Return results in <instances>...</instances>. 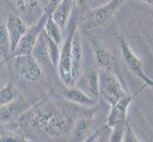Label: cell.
Wrapping results in <instances>:
<instances>
[{
    "mask_svg": "<svg viewBox=\"0 0 153 142\" xmlns=\"http://www.w3.org/2000/svg\"><path fill=\"white\" fill-rule=\"evenodd\" d=\"M10 53V38L6 24H0V54Z\"/></svg>",
    "mask_w": 153,
    "mask_h": 142,
    "instance_id": "obj_21",
    "label": "cell"
},
{
    "mask_svg": "<svg viewBox=\"0 0 153 142\" xmlns=\"http://www.w3.org/2000/svg\"><path fill=\"white\" fill-rule=\"evenodd\" d=\"M119 42H120L121 52H122V57L126 65L128 67V69H130V71L134 75L140 78L145 82L146 86H153V81L146 75L144 70V65L142 61L134 54V52L131 50L129 46L125 41L124 38L121 37L119 39Z\"/></svg>",
    "mask_w": 153,
    "mask_h": 142,
    "instance_id": "obj_6",
    "label": "cell"
},
{
    "mask_svg": "<svg viewBox=\"0 0 153 142\" xmlns=\"http://www.w3.org/2000/svg\"><path fill=\"white\" fill-rule=\"evenodd\" d=\"M60 2H61V0H49L48 5H47L46 12H48L49 13H51Z\"/></svg>",
    "mask_w": 153,
    "mask_h": 142,
    "instance_id": "obj_25",
    "label": "cell"
},
{
    "mask_svg": "<svg viewBox=\"0 0 153 142\" xmlns=\"http://www.w3.org/2000/svg\"><path fill=\"white\" fill-rule=\"evenodd\" d=\"M18 92L16 87L13 83H7L6 85L0 89V107L9 104L17 99Z\"/></svg>",
    "mask_w": 153,
    "mask_h": 142,
    "instance_id": "obj_19",
    "label": "cell"
},
{
    "mask_svg": "<svg viewBox=\"0 0 153 142\" xmlns=\"http://www.w3.org/2000/svg\"><path fill=\"white\" fill-rule=\"evenodd\" d=\"M31 125L44 129L45 132L53 136H60L68 133L71 128L72 121L70 117L52 106L47 104L37 109L31 118Z\"/></svg>",
    "mask_w": 153,
    "mask_h": 142,
    "instance_id": "obj_1",
    "label": "cell"
},
{
    "mask_svg": "<svg viewBox=\"0 0 153 142\" xmlns=\"http://www.w3.org/2000/svg\"><path fill=\"white\" fill-rule=\"evenodd\" d=\"M73 4H74V0H61L58 6L51 13L52 19L59 25L62 29H64L68 25Z\"/></svg>",
    "mask_w": 153,
    "mask_h": 142,
    "instance_id": "obj_14",
    "label": "cell"
},
{
    "mask_svg": "<svg viewBox=\"0 0 153 142\" xmlns=\"http://www.w3.org/2000/svg\"><path fill=\"white\" fill-rule=\"evenodd\" d=\"M71 75H72L73 85H74L75 81L77 80L79 75H80L82 57H83L81 36L77 28L73 29L72 38H71Z\"/></svg>",
    "mask_w": 153,
    "mask_h": 142,
    "instance_id": "obj_11",
    "label": "cell"
},
{
    "mask_svg": "<svg viewBox=\"0 0 153 142\" xmlns=\"http://www.w3.org/2000/svg\"><path fill=\"white\" fill-rule=\"evenodd\" d=\"M126 122L122 121L112 126V131L109 135V141L111 142H121L123 141V136L126 129Z\"/></svg>",
    "mask_w": 153,
    "mask_h": 142,
    "instance_id": "obj_22",
    "label": "cell"
},
{
    "mask_svg": "<svg viewBox=\"0 0 153 142\" xmlns=\"http://www.w3.org/2000/svg\"><path fill=\"white\" fill-rule=\"evenodd\" d=\"M123 141L125 142H139L140 139L137 138L135 135L133 129L131 128V126L128 122H126V129L123 136Z\"/></svg>",
    "mask_w": 153,
    "mask_h": 142,
    "instance_id": "obj_24",
    "label": "cell"
},
{
    "mask_svg": "<svg viewBox=\"0 0 153 142\" xmlns=\"http://www.w3.org/2000/svg\"><path fill=\"white\" fill-rule=\"evenodd\" d=\"M49 14L50 13L48 12H45L37 23L27 29L26 32L22 36V38L20 39L16 49L12 53L13 57L17 55H22V54H31V51L33 49L39 34L44 29V26Z\"/></svg>",
    "mask_w": 153,
    "mask_h": 142,
    "instance_id": "obj_5",
    "label": "cell"
},
{
    "mask_svg": "<svg viewBox=\"0 0 153 142\" xmlns=\"http://www.w3.org/2000/svg\"><path fill=\"white\" fill-rule=\"evenodd\" d=\"M87 1H88V0H74V2H77L78 4H80V5H84Z\"/></svg>",
    "mask_w": 153,
    "mask_h": 142,
    "instance_id": "obj_27",
    "label": "cell"
},
{
    "mask_svg": "<svg viewBox=\"0 0 153 142\" xmlns=\"http://www.w3.org/2000/svg\"><path fill=\"white\" fill-rule=\"evenodd\" d=\"M5 24L10 38V54H12L16 49L20 39L22 38L28 27L24 21L15 14H10Z\"/></svg>",
    "mask_w": 153,
    "mask_h": 142,
    "instance_id": "obj_9",
    "label": "cell"
},
{
    "mask_svg": "<svg viewBox=\"0 0 153 142\" xmlns=\"http://www.w3.org/2000/svg\"><path fill=\"white\" fill-rule=\"evenodd\" d=\"M0 141H12V142H22L27 141L22 136L13 134L10 131H0Z\"/></svg>",
    "mask_w": 153,
    "mask_h": 142,
    "instance_id": "obj_23",
    "label": "cell"
},
{
    "mask_svg": "<svg viewBox=\"0 0 153 142\" xmlns=\"http://www.w3.org/2000/svg\"><path fill=\"white\" fill-rule=\"evenodd\" d=\"M92 47L94 59H95L98 67L101 70L111 71V69L115 65V60L113 56L96 39L92 40Z\"/></svg>",
    "mask_w": 153,
    "mask_h": 142,
    "instance_id": "obj_12",
    "label": "cell"
},
{
    "mask_svg": "<svg viewBox=\"0 0 153 142\" xmlns=\"http://www.w3.org/2000/svg\"><path fill=\"white\" fill-rule=\"evenodd\" d=\"M91 129V119L87 118H79L75 122L74 129L72 131V138L75 141H84Z\"/></svg>",
    "mask_w": 153,
    "mask_h": 142,
    "instance_id": "obj_18",
    "label": "cell"
},
{
    "mask_svg": "<svg viewBox=\"0 0 153 142\" xmlns=\"http://www.w3.org/2000/svg\"><path fill=\"white\" fill-rule=\"evenodd\" d=\"M46 39H47V46H48V53L50 57V61L51 63V65L54 67H57L58 61H59L60 57V47L59 46L56 44L53 40H51L48 35L46 34Z\"/></svg>",
    "mask_w": 153,
    "mask_h": 142,
    "instance_id": "obj_20",
    "label": "cell"
},
{
    "mask_svg": "<svg viewBox=\"0 0 153 142\" xmlns=\"http://www.w3.org/2000/svg\"><path fill=\"white\" fill-rule=\"evenodd\" d=\"M133 98L134 96L126 93L124 97L119 99L114 104L111 105L110 112L107 120V127L111 128L115 124L126 121V115H128V109L129 104L132 102Z\"/></svg>",
    "mask_w": 153,
    "mask_h": 142,
    "instance_id": "obj_8",
    "label": "cell"
},
{
    "mask_svg": "<svg viewBox=\"0 0 153 142\" xmlns=\"http://www.w3.org/2000/svg\"><path fill=\"white\" fill-rule=\"evenodd\" d=\"M31 55H33L34 57V59L37 61L40 66L42 65H46V64L51 63L49 53H48V46H47L46 33H45L44 29L41 31V33L38 36L33 49L31 51Z\"/></svg>",
    "mask_w": 153,
    "mask_h": 142,
    "instance_id": "obj_15",
    "label": "cell"
},
{
    "mask_svg": "<svg viewBox=\"0 0 153 142\" xmlns=\"http://www.w3.org/2000/svg\"><path fill=\"white\" fill-rule=\"evenodd\" d=\"M126 0H110L108 4L91 10L86 15L87 27L88 29H94L104 26L126 3Z\"/></svg>",
    "mask_w": 153,
    "mask_h": 142,
    "instance_id": "obj_4",
    "label": "cell"
},
{
    "mask_svg": "<svg viewBox=\"0 0 153 142\" xmlns=\"http://www.w3.org/2000/svg\"><path fill=\"white\" fill-rule=\"evenodd\" d=\"M10 63L13 69L26 81L33 82L38 81L41 77V66L31 54L13 56Z\"/></svg>",
    "mask_w": 153,
    "mask_h": 142,
    "instance_id": "obj_3",
    "label": "cell"
},
{
    "mask_svg": "<svg viewBox=\"0 0 153 142\" xmlns=\"http://www.w3.org/2000/svg\"><path fill=\"white\" fill-rule=\"evenodd\" d=\"M98 80L99 95H101L110 106L126 94L122 83L111 71L100 70L98 72Z\"/></svg>",
    "mask_w": 153,
    "mask_h": 142,
    "instance_id": "obj_2",
    "label": "cell"
},
{
    "mask_svg": "<svg viewBox=\"0 0 153 142\" xmlns=\"http://www.w3.org/2000/svg\"><path fill=\"white\" fill-rule=\"evenodd\" d=\"M64 98L71 102L85 107H93L97 104V99L89 97L79 88H67L62 92Z\"/></svg>",
    "mask_w": 153,
    "mask_h": 142,
    "instance_id": "obj_13",
    "label": "cell"
},
{
    "mask_svg": "<svg viewBox=\"0 0 153 142\" xmlns=\"http://www.w3.org/2000/svg\"><path fill=\"white\" fill-rule=\"evenodd\" d=\"M76 82V87L85 92L89 97L98 99L99 97V80L98 72L95 70H86L79 75Z\"/></svg>",
    "mask_w": 153,
    "mask_h": 142,
    "instance_id": "obj_10",
    "label": "cell"
},
{
    "mask_svg": "<svg viewBox=\"0 0 153 142\" xmlns=\"http://www.w3.org/2000/svg\"><path fill=\"white\" fill-rule=\"evenodd\" d=\"M44 31H45V33L48 35L51 40H53L56 44L61 45L62 41H63V35H62L63 29L59 27V25L52 19L51 13L48 15V18L46 20V23L44 26Z\"/></svg>",
    "mask_w": 153,
    "mask_h": 142,
    "instance_id": "obj_17",
    "label": "cell"
},
{
    "mask_svg": "<svg viewBox=\"0 0 153 142\" xmlns=\"http://www.w3.org/2000/svg\"><path fill=\"white\" fill-rule=\"evenodd\" d=\"M25 107V104L21 103L17 99L9 104L0 107V126L9 123L15 116L24 111Z\"/></svg>",
    "mask_w": 153,
    "mask_h": 142,
    "instance_id": "obj_16",
    "label": "cell"
},
{
    "mask_svg": "<svg viewBox=\"0 0 153 142\" xmlns=\"http://www.w3.org/2000/svg\"><path fill=\"white\" fill-rule=\"evenodd\" d=\"M73 30L68 35V37L64 41L62 45L60 57L58 61L57 69L59 74L60 80L66 86H70L73 85L72 75H71V38H72Z\"/></svg>",
    "mask_w": 153,
    "mask_h": 142,
    "instance_id": "obj_7",
    "label": "cell"
},
{
    "mask_svg": "<svg viewBox=\"0 0 153 142\" xmlns=\"http://www.w3.org/2000/svg\"><path fill=\"white\" fill-rule=\"evenodd\" d=\"M140 1L144 2L147 5H150V6H153V0H140Z\"/></svg>",
    "mask_w": 153,
    "mask_h": 142,
    "instance_id": "obj_26",
    "label": "cell"
}]
</instances>
